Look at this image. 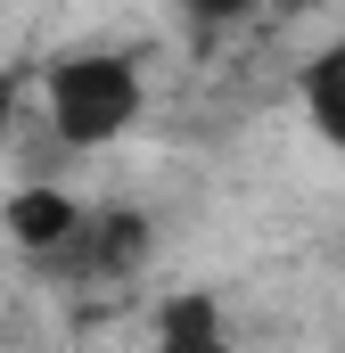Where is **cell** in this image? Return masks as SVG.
Returning <instances> with one entry per match:
<instances>
[{
  "label": "cell",
  "instance_id": "obj_1",
  "mask_svg": "<svg viewBox=\"0 0 345 353\" xmlns=\"http://www.w3.org/2000/svg\"><path fill=\"white\" fill-rule=\"evenodd\" d=\"M41 107V132L50 148L66 157H99V148H124L148 115V66L115 41H83V50H58L33 83Z\"/></svg>",
  "mask_w": 345,
  "mask_h": 353
},
{
  "label": "cell",
  "instance_id": "obj_2",
  "mask_svg": "<svg viewBox=\"0 0 345 353\" xmlns=\"http://www.w3.org/2000/svg\"><path fill=\"white\" fill-rule=\"evenodd\" d=\"M83 214H90V205L66 189V181H25V189H8V205H0V230H8V247H17V255L58 263V255L75 247Z\"/></svg>",
  "mask_w": 345,
  "mask_h": 353
},
{
  "label": "cell",
  "instance_id": "obj_3",
  "mask_svg": "<svg viewBox=\"0 0 345 353\" xmlns=\"http://www.w3.org/2000/svg\"><path fill=\"white\" fill-rule=\"evenodd\" d=\"M140 255H148V222H140V214H99V205H90L83 230H75V247H66L50 271H66V279H132Z\"/></svg>",
  "mask_w": 345,
  "mask_h": 353
},
{
  "label": "cell",
  "instance_id": "obj_4",
  "mask_svg": "<svg viewBox=\"0 0 345 353\" xmlns=\"http://www.w3.org/2000/svg\"><path fill=\"white\" fill-rule=\"evenodd\" d=\"M296 115H304V132L345 157V33H329L304 66H296Z\"/></svg>",
  "mask_w": 345,
  "mask_h": 353
},
{
  "label": "cell",
  "instance_id": "obj_5",
  "mask_svg": "<svg viewBox=\"0 0 345 353\" xmlns=\"http://www.w3.org/2000/svg\"><path fill=\"white\" fill-rule=\"evenodd\" d=\"M148 353H239V337H230V321H222V304L206 288H181V296H165V312H157Z\"/></svg>",
  "mask_w": 345,
  "mask_h": 353
},
{
  "label": "cell",
  "instance_id": "obj_6",
  "mask_svg": "<svg viewBox=\"0 0 345 353\" xmlns=\"http://www.w3.org/2000/svg\"><path fill=\"white\" fill-rule=\"evenodd\" d=\"M189 25H239V17H263V0H172Z\"/></svg>",
  "mask_w": 345,
  "mask_h": 353
},
{
  "label": "cell",
  "instance_id": "obj_7",
  "mask_svg": "<svg viewBox=\"0 0 345 353\" xmlns=\"http://www.w3.org/2000/svg\"><path fill=\"white\" fill-rule=\"evenodd\" d=\"M17 123H25V90H17V74H0V157H8Z\"/></svg>",
  "mask_w": 345,
  "mask_h": 353
},
{
  "label": "cell",
  "instance_id": "obj_8",
  "mask_svg": "<svg viewBox=\"0 0 345 353\" xmlns=\"http://www.w3.org/2000/svg\"><path fill=\"white\" fill-rule=\"evenodd\" d=\"M271 17H321V8H345V0H263Z\"/></svg>",
  "mask_w": 345,
  "mask_h": 353
}]
</instances>
